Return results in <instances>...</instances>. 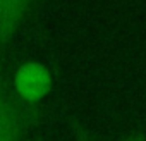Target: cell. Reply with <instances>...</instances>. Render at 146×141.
Returning a JSON list of instances; mask_svg holds the SVG:
<instances>
[{
  "instance_id": "cell-1",
  "label": "cell",
  "mask_w": 146,
  "mask_h": 141,
  "mask_svg": "<svg viewBox=\"0 0 146 141\" xmlns=\"http://www.w3.org/2000/svg\"><path fill=\"white\" fill-rule=\"evenodd\" d=\"M43 115V105L28 103L16 95L12 72L0 59V141H28Z\"/></svg>"
},
{
  "instance_id": "cell-2",
  "label": "cell",
  "mask_w": 146,
  "mask_h": 141,
  "mask_svg": "<svg viewBox=\"0 0 146 141\" xmlns=\"http://www.w3.org/2000/svg\"><path fill=\"white\" fill-rule=\"evenodd\" d=\"M12 86L21 100L41 105L43 98L52 91L53 74L45 64L38 60H28L17 65L12 72Z\"/></svg>"
},
{
  "instance_id": "cell-3",
  "label": "cell",
  "mask_w": 146,
  "mask_h": 141,
  "mask_svg": "<svg viewBox=\"0 0 146 141\" xmlns=\"http://www.w3.org/2000/svg\"><path fill=\"white\" fill-rule=\"evenodd\" d=\"M35 14H38L36 0H0V59Z\"/></svg>"
},
{
  "instance_id": "cell-4",
  "label": "cell",
  "mask_w": 146,
  "mask_h": 141,
  "mask_svg": "<svg viewBox=\"0 0 146 141\" xmlns=\"http://www.w3.org/2000/svg\"><path fill=\"white\" fill-rule=\"evenodd\" d=\"M69 124H70V131H72V136H74V141H93V136H91L90 129L83 124L81 119L72 115L69 119Z\"/></svg>"
},
{
  "instance_id": "cell-5",
  "label": "cell",
  "mask_w": 146,
  "mask_h": 141,
  "mask_svg": "<svg viewBox=\"0 0 146 141\" xmlns=\"http://www.w3.org/2000/svg\"><path fill=\"white\" fill-rule=\"evenodd\" d=\"M124 141H146V136H144L143 132H134V134L127 136Z\"/></svg>"
},
{
  "instance_id": "cell-6",
  "label": "cell",
  "mask_w": 146,
  "mask_h": 141,
  "mask_svg": "<svg viewBox=\"0 0 146 141\" xmlns=\"http://www.w3.org/2000/svg\"><path fill=\"white\" fill-rule=\"evenodd\" d=\"M41 4H43V0H36V12L40 11V7H41Z\"/></svg>"
}]
</instances>
